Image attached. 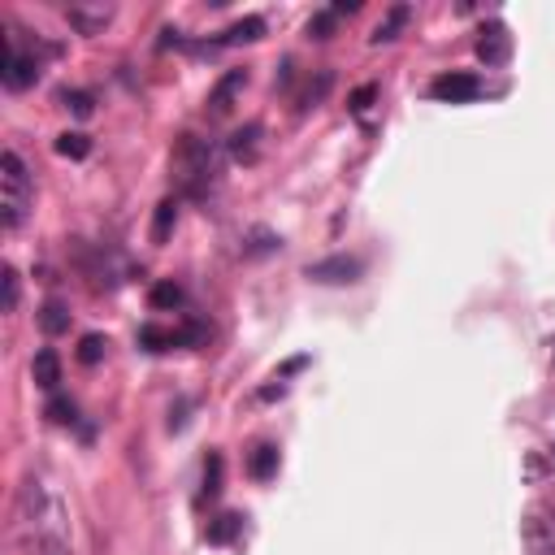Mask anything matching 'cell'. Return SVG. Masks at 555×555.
I'll use <instances>...</instances> for the list:
<instances>
[{
	"label": "cell",
	"instance_id": "cell-31",
	"mask_svg": "<svg viewBox=\"0 0 555 555\" xmlns=\"http://www.w3.org/2000/svg\"><path fill=\"white\" fill-rule=\"evenodd\" d=\"M551 464H555V447H551Z\"/></svg>",
	"mask_w": 555,
	"mask_h": 555
},
{
	"label": "cell",
	"instance_id": "cell-32",
	"mask_svg": "<svg viewBox=\"0 0 555 555\" xmlns=\"http://www.w3.org/2000/svg\"><path fill=\"white\" fill-rule=\"evenodd\" d=\"M551 364H555V352H551Z\"/></svg>",
	"mask_w": 555,
	"mask_h": 555
},
{
	"label": "cell",
	"instance_id": "cell-26",
	"mask_svg": "<svg viewBox=\"0 0 555 555\" xmlns=\"http://www.w3.org/2000/svg\"><path fill=\"white\" fill-rule=\"evenodd\" d=\"M0 282H4V313H13V309H18V291H22V282H18V269L4 265V269H0Z\"/></svg>",
	"mask_w": 555,
	"mask_h": 555
},
{
	"label": "cell",
	"instance_id": "cell-27",
	"mask_svg": "<svg viewBox=\"0 0 555 555\" xmlns=\"http://www.w3.org/2000/svg\"><path fill=\"white\" fill-rule=\"evenodd\" d=\"M330 31H335V9H321L309 18V40H330Z\"/></svg>",
	"mask_w": 555,
	"mask_h": 555
},
{
	"label": "cell",
	"instance_id": "cell-25",
	"mask_svg": "<svg viewBox=\"0 0 555 555\" xmlns=\"http://www.w3.org/2000/svg\"><path fill=\"white\" fill-rule=\"evenodd\" d=\"M61 104H66V109H74V113H78V118H92V109H96V100H92V92H70V87H66V92H61Z\"/></svg>",
	"mask_w": 555,
	"mask_h": 555
},
{
	"label": "cell",
	"instance_id": "cell-6",
	"mask_svg": "<svg viewBox=\"0 0 555 555\" xmlns=\"http://www.w3.org/2000/svg\"><path fill=\"white\" fill-rule=\"evenodd\" d=\"M35 78H40V61L22 49H9L4 70H0V83H4L9 92H26V87H35Z\"/></svg>",
	"mask_w": 555,
	"mask_h": 555
},
{
	"label": "cell",
	"instance_id": "cell-4",
	"mask_svg": "<svg viewBox=\"0 0 555 555\" xmlns=\"http://www.w3.org/2000/svg\"><path fill=\"white\" fill-rule=\"evenodd\" d=\"M430 96L443 100V104H469V100L482 96V78L469 70H452V74H438L430 83Z\"/></svg>",
	"mask_w": 555,
	"mask_h": 555
},
{
	"label": "cell",
	"instance_id": "cell-17",
	"mask_svg": "<svg viewBox=\"0 0 555 555\" xmlns=\"http://www.w3.org/2000/svg\"><path fill=\"white\" fill-rule=\"evenodd\" d=\"M57 157H66V161H83V157H92V139L83 135V130H66V135H57Z\"/></svg>",
	"mask_w": 555,
	"mask_h": 555
},
{
	"label": "cell",
	"instance_id": "cell-8",
	"mask_svg": "<svg viewBox=\"0 0 555 555\" xmlns=\"http://www.w3.org/2000/svg\"><path fill=\"white\" fill-rule=\"evenodd\" d=\"M243 87H247V70H226L218 78V87L209 92V109H213V113H226V109H230V100L239 96Z\"/></svg>",
	"mask_w": 555,
	"mask_h": 555
},
{
	"label": "cell",
	"instance_id": "cell-30",
	"mask_svg": "<svg viewBox=\"0 0 555 555\" xmlns=\"http://www.w3.org/2000/svg\"><path fill=\"white\" fill-rule=\"evenodd\" d=\"M282 395H287V387H282V382H278V387H265V390H261V399H282Z\"/></svg>",
	"mask_w": 555,
	"mask_h": 555
},
{
	"label": "cell",
	"instance_id": "cell-16",
	"mask_svg": "<svg viewBox=\"0 0 555 555\" xmlns=\"http://www.w3.org/2000/svg\"><path fill=\"white\" fill-rule=\"evenodd\" d=\"M174 226H178V200L169 195V200L157 204V218H152V243H169Z\"/></svg>",
	"mask_w": 555,
	"mask_h": 555
},
{
	"label": "cell",
	"instance_id": "cell-28",
	"mask_svg": "<svg viewBox=\"0 0 555 555\" xmlns=\"http://www.w3.org/2000/svg\"><path fill=\"white\" fill-rule=\"evenodd\" d=\"M373 100H378V83H364V87H356V92L347 96V109H352V113H369Z\"/></svg>",
	"mask_w": 555,
	"mask_h": 555
},
{
	"label": "cell",
	"instance_id": "cell-11",
	"mask_svg": "<svg viewBox=\"0 0 555 555\" xmlns=\"http://www.w3.org/2000/svg\"><path fill=\"white\" fill-rule=\"evenodd\" d=\"M265 35V18H256V13H247V18H239V22H230L226 31L218 35V44L226 49V44H252V40H261Z\"/></svg>",
	"mask_w": 555,
	"mask_h": 555
},
{
	"label": "cell",
	"instance_id": "cell-7",
	"mask_svg": "<svg viewBox=\"0 0 555 555\" xmlns=\"http://www.w3.org/2000/svg\"><path fill=\"white\" fill-rule=\"evenodd\" d=\"M507 57H512V35H507V26L486 22L482 35H478V61H486V66H504Z\"/></svg>",
	"mask_w": 555,
	"mask_h": 555
},
{
	"label": "cell",
	"instance_id": "cell-9",
	"mask_svg": "<svg viewBox=\"0 0 555 555\" xmlns=\"http://www.w3.org/2000/svg\"><path fill=\"white\" fill-rule=\"evenodd\" d=\"M330 87H335V70H317L309 83H304V92L295 96V113H309V109H317L321 100L330 96Z\"/></svg>",
	"mask_w": 555,
	"mask_h": 555
},
{
	"label": "cell",
	"instance_id": "cell-14",
	"mask_svg": "<svg viewBox=\"0 0 555 555\" xmlns=\"http://www.w3.org/2000/svg\"><path fill=\"white\" fill-rule=\"evenodd\" d=\"M247 473H252L256 482H269V478L278 473V447H273V443L252 447V456H247Z\"/></svg>",
	"mask_w": 555,
	"mask_h": 555
},
{
	"label": "cell",
	"instance_id": "cell-3",
	"mask_svg": "<svg viewBox=\"0 0 555 555\" xmlns=\"http://www.w3.org/2000/svg\"><path fill=\"white\" fill-rule=\"evenodd\" d=\"M113 4L109 0H74L66 4V22H70L74 35H104V26L113 22Z\"/></svg>",
	"mask_w": 555,
	"mask_h": 555
},
{
	"label": "cell",
	"instance_id": "cell-24",
	"mask_svg": "<svg viewBox=\"0 0 555 555\" xmlns=\"http://www.w3.org/2000/svg\"><path fill=\"white\" fill-rule=\"evenodd\" d=\"M221 469H226V464H221V456L213 452L209 464H204V499H218L221 495Z\"/></svg>",
	"mask_w": 555,
	"mask_h": 555
},
{
	"label": "cell",
	"instance_id": "cell-5",
	"mask_svg": "<svg viewBox=\"0 0 555 555\" xmlns=\"http://www.w3.org/2000/svg\"><path fill=\"white\" fill-rule=\"evenodd\" d=\"M361 261L356 256H326V261H313L304 269L313 282H326V287H343V282H356L361 278Z\"/></svg>",
	"mask_w": 555,
	"mask_h": 555
},
{
	"label": "cell",
	"instance_id": "cell-22",
	"mask_svg": "<svg viewBox=\"0 0 555 555\" xmlns=\"http://www.w3.org/2000/svg\"><path fill=\"white\" fill-rule=\"evenodd\" d=\"M139 343L148 352H166V347H178V330H161V326H144L139 330Z\"/></svg>",
	"mask_w": 555,
	"mask_h": 555
},
{
	"label": "cell",
	"instance_id": "cell-21",
	"mask_svg": "<svg viewBox=\"0 0 555 555\" xmlns=\"http://www.w3.org/2000/svg\"><path fill=\"white\" fill-rule=\"evenodd\" d=\"M109 352V338L104 335H83L78 338V364H100Z\"/></svg>",
	"mask_w": 555,
	"mask_h": 555
},
{
	"label": "cell",
	"instance_id": "cell-29",
	"mask_svg": "<svg viewBox=\"0 0 555 555\" xmlns=\"http://www.w3.org/2000/svg\"><path fill=\"white\" fill-rule=\"evenodd\" d=\"M356 9H361V0H338V4H335V18H338V13H356Z\"/></svg>",
	"mask_w": 555,
	"mask_h": 555
},
{
	"label": "cell",
	"instance_id": "cell-18",
	"mask_svg": "<svg viewBox=\"0 0 555 555\" xmlns=\"http://www.w3.org/2000/svg\"><path fill=\"white\" fill-rule=\"evenodd\" d=\"M278 247H282V239H278L273 230H265V226L243 235V256H269V252H278Z\"/></svg>",
	"mask_w": 555,
	"mask_h": 555
},
{
	"label": "cell",
	"instance_id": "cell-23",
	"mask_svg": "<svg viewBox=\"0 0 555 555\" xmlns=\"http://www.w3.org/2000/svg\"><path fill=\"white\" fill-rule=\"evenodd\" d=\"M183 300H187V295H183L178 282H157V287H152V309H183Z\"/></svg>",
	"mask_w": 555,
	"mask_h": 555
},
{
	"label": "cell",
	"instance_id": "cell-1",
	"mask_svg": "<svg viewBox=\"0 0 555 555\" xmlns=\"http://www.w3.org/2000/svg\"><path fill=\"white\" fill-rule=\"evenodd\" d=\"M218 174H221V148L213 144V139L183 135V139L174 144V178H178L183 195L204 200L209 187L218 183Z\"/></svg>",
	"mask_w": 555,
	"mask_h": 555
},
{
	"label": "cell",
	"instance_id": "cell-2",
	"mask_svg": "<svg viewBox=\"0 0 555 555\" xmlns=\"http://www.w3.org/2000/svg\"><path fill=\"white\" fill-rule=\"evenodd\" d=\"M31 169L26 161L13 152V148H4L0 152V226L4 230H18L31 213Z\"/></svg>",
	"mask_w": 555,
	"mask_h": 555
},
{
	"label": "cell",
	"instance_id": "cell-20",
	"mask_svg": "<svg viewBox=\"0 0 555 555\" xmlns=\"http://www.w3.org/2000/svg\"><path fill=\"white\" fill-rule=\"evenodd\" d=\"M44 416H49L52 425H74V421H78V408H74L70 395H52L49 408H44Z\"/></svg>",
	"mask_w": 555,
	"mask_h": 555
},
{
	"label": "cell",
	"instance_id": "cell-15",
	"mask_svg": "<svg viewBox=\"0 0 555 555\" xmlns=\"http://www.w3.org/2000/svg\"><path fill=\"white\" fill-rule=\"evenodd\" d=\"M40 330H44L49 338L66 335V330H70V309H66L61 300H49V304L40 309Z\"/></svg>",
	"mask_w": 555,
	"mask_h": 555
},
{
	"label": "cell",
	"instance_id": "cell-10",
	"mask_svg": "<svg viewBox=\"0 0 555 555\" xmlns=\"http://www.w3.org/2000/svg\"><path fill=\"white\" fill-rule=\"evenodd\" d=\"M31 378H35V387L57 390V382H61V356L52 347H40L35 361H31Z\"/></svg>",
	"mask_w": 555,
	"mask_h": 555
},
{
	"label": "cell",
	"instance_id": "cell-19",
	"mask_svg": "<svg viewBox=\"0 0 555 555\" xmlns=\"http://www.w3.org/2000/svg\"><path fill=\"white\" fill-rule=\"evenodd\" d=\"M239 530H243L239 512H221L218 521L209 525V542H213V547H226V542H235V533H239Z\"/></svg>",
	"mask_w": 555,
	"mask_h": 555
},
{
	"label": "cell",
	"instance_id": "cell-13",
	"mask_svg": "<svg viewBox=\"0 0 555 555\" xmlns=\"http://www.w3.org/2000/svg\"><path fill=\"white\" fill-rule=\"evenodd\" d=\"M408 18H412V9L408 4H390L387 9V18L373 26V35H369V44H390V40H399V31L408 26Z\"/></svg>",
	"mask_w": 555,
	"mask_h": 555
},
{
	"label": "cell",
	"instance_id": "cell-12",
	"mask_svg": "<svg viewBox=\"0 0 555 555\" xmlns=\"http://www.w3.org/2000/svg\"><path fill=\"white\" fill-rule=\"evenodd\" d=\"M256 148H261V126L256 121H247V126H239L235 135H230V144H226V152L235 157V161H256Z\"/></svg>",
	"mask_w": 555,
	"mask_h": 555
}]
</instances>
